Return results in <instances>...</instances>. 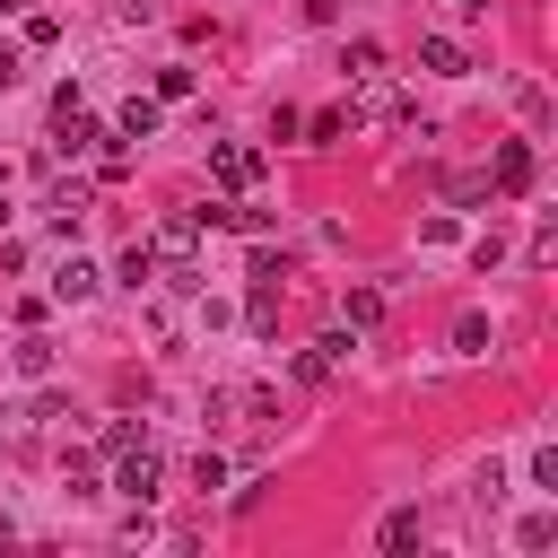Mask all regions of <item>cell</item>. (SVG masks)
I'll list each match as a JSON object with an SVG mask.
<instances>
[{
	"mask_svg": "<svg viewBox=\"0 0 558 558\" xmlns=\"http://www.w3.org/2000/svg\"><path fill=\"white\" fill-rule=\"evenodd\" d=\"M113 488H122V497H131V506H148V497H157V488H166V462H157V445H148V436H140V445H122V453H113Z\"/></svg>",
	"mask_w": 558,
	"mask_h": 558,
	"instance_id": "obj_1",
	"label": "cell"
},
{
	"mask_svg": "<svg viewBox=\"0 0 558 558\" xmlns=\"http://www.w3.org/2000/svg\"><path fill=\"white\" fill-rule=\"evenodd\" d=\"M209 174H218L227 192H253V183H262V148H244V140H209Z\"/></svg>",
	"mask_w": 558,
	"mask_h": 558,
	"instance_id": "obj_2",
	"label": "cell"
},
{
	"mask_svg": "<svg viewBox=\"0 0 558 558\" xmlns=\"http://www.w3.org/2000/svg\"><path fill=\"white\" fill-rule=\"evenodd\" d=\"M357 113L384 122V131H410V96H401L392 78H357Z\"/></svg>",
	"mask_w": 558,
	"mask_h": 558,
	"instance_id": "obj_3",
	"label": "cell"
},
{
	"mask_svg": "<svg viewBox=\"0 0 558 558\" xmlns=\"http://www.w3.org/2000/svg\"><path fill=\"white\" fill-rule=\"evenodd\" d=\"M349 349H357V331H323V340H314V349H305V357H296V384H331V375H340V357H349Z\"/></svg>",
	"mask_w": 558,
	"mask_h": 558,
	"instance_id": "obj_4",
	"label": "cell"
},
{
	"mask_svg": "<svg viewBox=\"0 0 558 558\" xmlns=\"http://www.w3.org/2000/svg\"><path fill=\"white\" fill-rule=\"evenodd\" d=\"M488 183H497V192H532V140H506L497 166H488Z\"/></svg>",
	"mask_w": 558,
	"mask_h": 558,
	"instance_id": "obj_5",
	"label": "cell"
},
{
	"mask_svg": "<svg viewBox=\"0 0 558 558\" xmlns=\"http://www.w3.org/2000/svg\"><path fill=\"white\" fill-rule=\"evenodd\" d=\"M418 70H436V78H462V70H471V52H462L453 35H418Z\"/></svg>",
	"mask_w": 558,
	"mask_h": 558,
	"instance_id": "obj_6",
	"label": "cell"
},
{
	"mask_svg": "<svg viewBox=\"0 0 558 558\" xmlns=\"http://www.w3.org/2000/svg\"><path fill=\"white\" fill-rule=\"evenodd\" d=\"M44 218H52V227H78V218H87V183H78V174L52 183V192H44Z\"/></svg>",
	"mask_w": 558,
	"mask_h": 558,
	"instance_id": "obj_7",
	"label": "cell"
},
{
	"mask_svg": "<svg viewBox=\"0 0 558 558\" xmlns=\"http://www.w3.org/2000/svg\"><path fill=\"white\" fill-rule=\"evenodd\" d=\"M52 296H61V305H87V296H96V262H78V253H70V262L52 270Z\"/></svg>",
	"mask_w": 558,
	"mask_h": 558,
	"instance_id": "obj_8",
	"label": "cell"
},
{
	"mask_svg": "<svg viewBox=\"0 0 558 558\" xmlns=\"http://www.w3.org/2000/svg\"><path fill=\"white\" fill-rule=\"evenodd\" d=\"M157 131V96H131L122 113H113V140H148Z\"/></svg>",
	"mask_w": 558,
	"mask_h": 558,
	"instance_id": "obj_9",
	"label": "cell"
},
{
	"mask_svg": "<svg viewBox=\"0 0 558 558\" xmlns=\"http://www.w3.org/2000/svg\"><path fill=\"white\" fill-rule=\"evenodd\" d=\"M418 532H427L418 506H392V514H384V549H418Z\"/></svg>",
	"mask_w": 558,
	"mask_h": 558,
	"instance_id": "obj_10",
	"label": "cell"
},
{
	"mask_svg": "<svg viewBox=\"0 0 558 558\" xmlns=\"http://www.w3.org/2000/svg\"><path fill=\"white\" fill-rule=\"evenodd\" d=\"M340 70H349V87H357V78H384V44H349Z\"/></svg>",
	"mask_w": 558,
	"mask_h": 558,
	"instance_id": "obj_11",
	"label": "cell"
},
{
	"mask_svg": "<svg viewBox=\"0 0 558 558\" xmlns=\"http://www.w3.org/2000/svg\"><path fill=\"white\" fill-rule=\"evenodd\" d=\"M366 323H384V288H349V331H366Z\"/></svg>",
	"mask_w": 558,
	"mask_h": 558,
	"instance_id": "obj_12",
	"label": "cell"
},
{
	"mask_svg": "<svg viewBox=\"0 0 558 558\" xmlns=\"http://www.w3.org/2000/svg\"><path fill=\"white\" fill-rule=\"evenodd\" d=\"M453 349H462V357H488V314H462V323H453Z\"/></svg>",
	"mask_w": 558,
	"mask_h": 558,
	"instance_id": "obj_13",
	"label": "cell"
},
{
	"mask_svg": "<svg viewBox=\"0 0 558 558\" xmlns=\"http://www.w3.org/2000/svg\"><path fill=\"white\" fill-rule=\"evenodd\" d=\"M192 488H201V497H209V488H227V453H209V445H201V453H192Z\"/></svg>",
	"mask_w": 558,
	"mask_h": 558,
	"instance_id": "obj_14",
	"label": "cell"
},
{
	"mask_svg": "<svg viewBox=\"0 0 558 558\" xmlns=\"http://www.w3.org/2000/svg\"><path fill=\"white\" fill-rule=\"evenodd\" d=\"M122 279H131V288H148V279H157V253H148V235L122 253Z\"/></svg>",
	"mask_w": 558,
	"mask_h": 558,
	"instance_id": "obj_15",
	"label": "cell"
},
{
	"mask_svg": "<svg viewBox=\"0 0 558 558\" xmlns=\"http://www.w3.org/2000/svg\"><path fill=\"white\" fill-rule=\"evenodd\" d=\"M244 323H253V331H279V288H253V305H244Z\"/></svg>",
	"mask_w": 558,
	"mask_h": 558,
	"instance_id": "obj_16",
	"label": "cell"
},
{
	"mask_svg": "<svg viewBox=\"0 0 558 558\" xmlns=\"http://www.w3.org/2000/svg\"><path fill=\"white\" fill-rule=\"evenodd\" d=\"M17 375H52V340H17Z\"/></svg>",
	"mask_w": 558,
	"mask_h": 558,
	"instance_id": "obj_17",
	"label": "cell"
},
{
	"mask_svg": "<svg viewBox=\"0 0 558 558\" xmlns=\"http://www.w3.org/2000/svg\"><path fill=\"white\" fill-rule=\"evenodd\" d=\"M514 541H523V549H549V541H558V514H532V523H523Z\"/></svg>",
	"mask_w": 558,
	"mask_h": 558,
	"instance_id": "obj_18",
	"label": "cell"
},
{
	"mask_svg": "<svg viewBox=\"0 0 558 558\" xmlns=\"http://www.w3.org/2000/svg\"><path fill=\"white\" fill-rule=\"evenodd\" d=\"M9 532H17V523H9V506H0V541H9Z\"/></svg>",
	"mask_w": 558,
	"mask_h": 558,
	"instance_id": "obj_19",
	"label": "cell"
},
{
	"mask_svg": "<svg viewBox=\"0 0 558 558\" xmlns=\"http://www.w3.org/2000/svg\"><path fill=\"white\" fill-rule=\"evenodd\" d=\"M0 218H9V209H0Z\"/></svg>",
	"mask_w": 558,
	"mask_h": 558,
	"instance_id": "obj_20",
	"label": "cell"
}]
</instances>
